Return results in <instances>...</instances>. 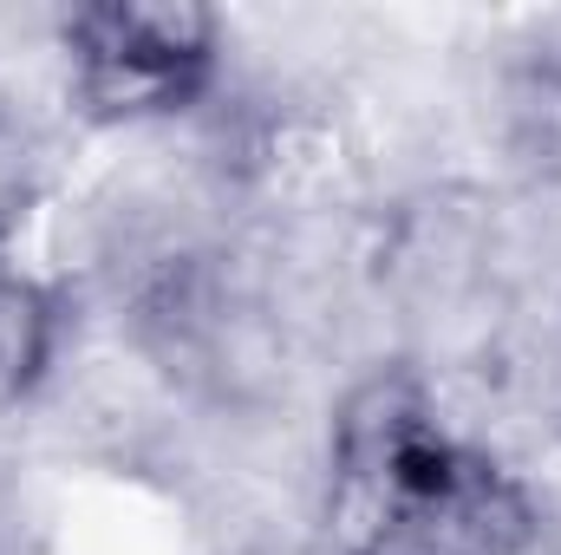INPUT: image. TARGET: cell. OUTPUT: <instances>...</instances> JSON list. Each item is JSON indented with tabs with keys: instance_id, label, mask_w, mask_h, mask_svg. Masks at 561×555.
I'll list each match as a JSON object with an SVG mask.
<instances>
[{
	"instance_id": "1",
	"label": "cell",
	"mask_w": 561,
	"mask_h": 555,
	"mask_svg": "<svg viewBox=\"0 0 561 555\" xmlns=\"http://www.w3.org/2000/svg\"><path fill=\"white\" fill-rule=\"evenodd\" d=\"M320 536L327 555H542L556 530L516 457L431 431L373 477H327Z\"/></svg>"
},
{
	"instance_id": "2",
	"label": "cell",
	"mask_w": 561,
	"mask_h": 555,
	"mask_svg": "<svg viewBox=\"0 0 561 555\" xmlns=\"http://www.w3.org/2000/svg\"><path fill=\"white\" fill-rule=\"evenodd\" d=\"M222 99V13L196 0H85L59 13V105L85 132H170Z\"/></svg>"
},
{
	"instance_id": "3",
	"label": "cell",
	"mask_w": 561,
	"mask_h": 555,
	"mask_svg": "<svg viewBox=\"0 0 561 555\" xmlns=\"http://www.w3.org/2000/svg\"><path fill=\"white\" fill-rule=\"evenodd\" d=\"M79 327V301L59 287L53 269L0 256V424L39 412L66 347Z\"/></svg>"
},
{
	"instance_id": "4",
	"label": "cell",
	"mask_w": 561,
	"mask_h": 555,
	"mask_svg": "<svg viewBox=\"0 0 561 555\" xmlns=\"http://www.w3.org/2000/svg\"><path fill=\"white\" fill-rule=\"evenodd\" d=\"M46 183H53V157H46L39 118L0 99V256L20 249L26 223L46 203Z\"/></svg>"
},
{
	"instance_id": "5",
	"label": "cell",
	"mask_w": 561,
	"mask_h": 555,
	"mask_svg": "<svg viewBox=\"0 0 561 555\" xmlns=\"http://www.w3.org/2000/svg\"><path fill=\"white\" fill-rule=\"evenodd\" d=\"M523 59H536L542 72H556V79H561V13H549V20L536 26V39L523 46Z\"/></svg>"
},
{
	"instance_id": "6",
	"label": "cell",
	"mask_w": 561,
	"mask_h": 555,
	"mask_svg": "<svg viewBox=\"0 0 561 555\" xmlns=\"http://www.w3.org/2000/svg\"><path fill=\"white\" fill-rule=\"evenodd\" d=\"M556 438H561V386H556Z\"/></svg>"
}]
</instances>
